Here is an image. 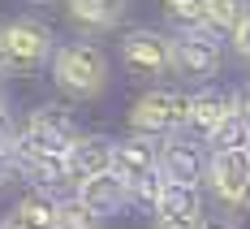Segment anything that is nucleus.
I'll return each mask as SVG.
<instances>
[{
	"label": "nucleus",
	"instance_id": "obj_1",
	"mask_svg": "<svg viewBox=\"0 0 250 229\" xmlns=\"http://www.w3.org/2000/svg\"><path fill=\"white\" fill-rule=\"evenodd\" d=\"M52 82L69 95V100H100L108 91V56L104 48L86 44V39H74V44H61L56 56H52Z\"/></svg>",
	"mask_w": 250,
	"mask_h": 229
},
{
	"label": "nucleus",
	"instance_id": "obj_2",
	"mask_svg": "<svg viewBox=\"0 0 250 229\" xmlns=\"http://www.w3.org/2000/svg\"><path fill=\"white\" fill-rule=\"evenodd\" d=\"M0 48L9 56L13 74H39L56 56V35H52V26L43 18L18 13V18H9V22L0 26Z\"/></svg>",
	"mask_w": 250,
	"mask_h": 229
},
{
	"label": "nucleus",
	"instance_id": "obj_3",
	"mask_svg": "<svg viewBox=\"0 0 250 229\" xmlns=\"http://www.w3.org/2000/svg\"><path fill=\"white\" fill-rule=\"evenodd\" d=\"M186 104H190V95H181V91L151 87V91H143V95L134 100V108H129V130L143 134V138H155V143L177 138V134L186 130Z\"/></svg>",
	"mask_w": 250,
	"mask_h": 229
},
{
	"label": "nucleus",
	"instance_id": "obj_4",
	"mask_svg": "<svg viewBox=\"0 0 250 229\" xmlns=\"http://www.w3.org/2000/svg\"><path fill=\"white\" fill-rule=\"evenodd\" d=\"M78 138V126L69 121V113L65 108H56V104H43V108H35L30 117L22 121V138L13 143V147H22V152H52V156H69Z\"/></svg>",
	"mask_w": 250,
	"mask_h": 229
},
{
	"label": "nucleus",
	"instance_id": "obj_5",
	"mask_svg": "<svg viewBox=\"0 0 250 229\" xmlns=\"http://www.w3.org/2000/svg\"><path fill=\"white\" fill-rule=\"evenodd\" d=\"M207 190L229 212H250V147L207 156Z\"/></svg>",
	"mask_w": 250,
	"mask_h": 229
},
{
	"label": "nucleus",
	"instance_id": "obj_6",
	"mask_svg": "<svg viewBox=\"0 0 250 229\" xmlns=\"http://www.w3.org/2000/svg\"><path fill=\"white\" fill-rule=\"evenodd\" d=\"M121 65L134 78H160L173 69V39L164 30H151V26H138V30H125L121 35Z\"/></svg>",
	"mask_w": 250,
	"mask_h": 229
},
{
	"label": "nucleus",
	"instance_id": "obj_7",
	"mask_svg": "<svg viewBox=\"0 0 250 229\" xmlns=\"http://www.w3.org/2000/svg\"><path fill=\"white\" fill-rule=\"evenodd\" d=\"M225 69V48L211 35H173V74L190 82H211Z\"/></svg>",
	"mask_w": 250,
	"mask_h": 229
},
{
	"label": "nucleus",
	"instance_id": "obj_8",
	"mask_svg": "<svg viewBox=\"0 0 250 229\" xmlns=\"http://www.w3.org/2000/svg\"><path fill=\"white\" fill-rule=\"evenodd\" d=\"M112 173L129 186L138 178H151L160 173V143L155 138H143V134H129L121 143H112Z\"/></svg>",
	"mask_w": 250,
	"mask_h": 229
},
{
	"label": "nucleus",
	"instance_id": "obj_9",
	"mask_svg": "<svg viewBox=\"0 0 250 229\" xmlns=\"http://www.w3.org/2000/svg\"><path fill=\"white\" fill-rule=\"evenodd\" d=\"M160 173H164V182L199 186V182H207V156H203L199 143L164 138V143H160Z\"/></svg>",
	"mask_w": 250,
	"mask_h": 229
},
{
	"label": "nucleus",
	"instance_id": "obj_10",
	"mask_svg": "<svg viewBox=\"0 0 250 229\" xmlns=\"http://www.w3.org/2000/svg\"><path fill=\"white\" fill-rule=\"evenodd\" d=\"M125 9H129V0H65V13H69L74 30H82V35H108V30H117Z\"/></svg>",
	"mask_w": 250,
	"mask_h": 229
},
{
	"label": "nucleus",
	"instance_id": "obj_11",
	"mask_svg": "<svg viewBox=\"0 0 250 229\" xmlns=\"http://www.w3.org/2000/svg\"><path fill=\"white\" fill-rule=\"evenodd\" d=\"M229 113H233V95L216 91V87H203V91H194L190 104H186V130L199 134V138H207Z\"/></svg>",
	"mask_w": 250,
	"mask_h": 229
},
{
	"label": "nucleus",
	"instance_id": "obj_12",
	"mask_svg": "<svg viewBox=\"0 0 250 229\" xmlns=\"http://www.w3.org/2000/svg\"><path fill=\"white\" fill-rule=\"evenodd\" d=\"M82 204L91 207L95 216H117L125 204H129V186H125L117 173H100V178H82L74 190Z\"/></svg>",
	"mask_w": 250,
	"mask_h": 229
},
{
	"label": "nucleus",
	"instance_id": "obj_13",
	"mask_svg": "<svg viewBox=\"0 0 250 229\" xmlns=\"http://www.w3.org/2000/svg\"><path fill=\"white\" fill-rule=\"evenodd\" d=\"M69 164H74V178H100V173H112V138H100V134H82L74 147H69Z\"/></svg>",
	"mask_w": 250,
	"mask_h": 229
},
{
	"label": "nucleus",
	"instance_id": "obj_14",
	"mask_svg": "<svg viewBox=\"0 0 250 229\" xmlns=\"http://www.w3.org/2000/svg\"><path fill=\"white\" fill-rule=\"evenodd\" d=\"M250 4L246 0H207V35L211 39H237V30L246 26Z\"/></svg>",
	"mask_w": 250,
	"mask_h": 229
},
{
	"label": "nucleus",
	"instance_id": "obj_15",
	"mask_svg": "<svg viewBox=\"0 0 250 229\" xmlns=\"http://www.w3.org/2000/svg\"><path fill=\"white\" fill-rule=\"evenodd\" d=\"M155 216H186V221H203V195H199V186L164 182V195H160V212H155Z\"/></svg>",
	"mask_w": 250,
	"mask_h": 229
},
{
	"label": "nucleus",
	"instance_id": "obj_16",
	"mask_svg": "<svg viewBox=\"0 0 250 229\" xmlns=\"http://www.w3.org/2000/svg\"><path fill=\"white\" fill-rule=\"evenodd\" d=\"M13 216L22 221L26 229H56V199H52L48 190H30V195H22L18 204H13Z\"/></svg>",
	"mask_w": 250,
	"mask_h": 229
},
{
	"label": "nucleus",
	"instance_id": "obj_17",
	"mask_svg": "<svg viewBox=\"0 0 250 229\" xmlns=\"http://www.w3.org/2000/svg\"><path fill=\"white\" fill-rule=\"evenodd\" d=\"M164 22L177 35H207V0H164Z\"/></svg>",
	"mask_w": 250,
	"mask_h": 229
},
{
	"label": "nucleus",
	"instance_id": "obj_18",
	"mask_svg": "<svg viewBox=\"0 0 250 229\" xmlns=\"http://www.w3.org/2000/svg\"><path fill=\"white\" fill-rule=\"evenodd\" d=\"M203 143H207V152H246V147H250V130L242 126L237 113H229V117L211 130Z\"/></svg>",
	"mask_w": 250,
	"mask_h": 229
},
{
	"label": "nucleus",
	"instance_id": "obj_19",
	"mask_svg": "<svg viewBox=\"0 0 250 229\" xmlns=\"http://www.w3.org/2000/svg\"><path fill=\"white\" fill-rule=\"evenodd\" d=\"M56 229H104V216H95L78 195L56 199Z\"/></svg>",
	"mask_w": 250,
	"mask_h": 229
},
{
	"label": "nucleus",
	"instance_id": "obj_20",
	"mask_svg": "<svg viewBox=\"0 0 250 229\" xmlns=\"http://www.w3.org/2000/svg\"><path fill=\"white\" fill-rule=\"evenodd\" d=\"M160 195H164V173H151V178H138L129 182V204L138 212H160Z\"/></svg>",
	"mask_w": 250,
	"mask_h": 229
},
{
	"label": "nucleus",
	"instance_id": "obj_21",
	"mask_svg": "<svg viewBox=\"0 0 250 229\" xmlns=\"http://www.w3.org/2000/svg\"><path fill=\"white\" fill-rule=\"evenodd\" d=\"M22 138V126H18V117L9 113V108H0V147H13Z\"/></svg>",
	"mask_w": 250,
	"mask_h": 229
},
{
	"label": "nucleus",
	"instance_id": "obj_22",
	"mask_svg": "<svg viewBox=\"0 0 250 229\" xmlns=\"http://www.w3.org/2000/svg\"><path fill=\"white\" fill-rule=\"evenodd\" d=\"M13 178H22V164H18V156L9 147H0V186H9Z\"/></svg>",
	"mask_w": 250,
	"mask_h": 229
},
{
	"label": "nucleus",
	"instance_id": "obj_23",
	"mask_svg": "<svg viewBox=\"0 0 250 229\" xmlns=\"http://www.w3.org/2000/svg\"><path fill=\"white\" fill-rule=\"evenodd\" d=\"M233 113H237V117H242V126L250 130V82L233 91Z\"/></svg>",
	"mask_w": 250,
	"mask_h": 229
},
{
	"label": "nucleus",
	"instance_id": "obj_24",
	"mask_svg": "<svg viewBox=\"0 0 250 229\" xmlns=\"http://www.w3.org/2000/svg\"><path fill=\"white\" fill-rule=\"evenodd\" d=\"M203 221H186V216H155L151 229H199Z\"/></svg>",
	"mask_w": 250,
	"mask_h": 229
},
{
	"label": "nucleus",
	"instance_id": "obj_25",
	"mask_svg": "<svg viewBox=\"0 0 250 229\" xmlns=\"http://www.w3.org/2000/svg\"><path fill=\"white\" fill-rule=\"evenodd\" d=\"M233 52H237V61H246V65H250V18H246V26L237 30V39H233Z\"/></svg>",
	"mask_w": 250,
	"mask_h": 229
},
{
	"label": "nucleus",
	"instance_id": "obj_26",
	"mask_svg": "<svg viewBox=\"0 0 250 229\" xmlns=\"http://www.w3.org/2000/svg\"><path fill=\"white\" fill-rule=\"evenodd\" d=\"M199 229H242L233 216H203V225Z\"/></svg>",
	"mask_w": 250,
	"mask_h": 229
},
{
	"label": "nucleus",
	"instance_id": "obj_27",
	"mask_svg": "<svg viewBox=\"0 0 250 229\" xmlns=\"http://www.w3.org/2000/svg\"><path fill=\"white\" fill-rule=\"evenodd\" d=\"M9 74H13V65H9V56H4V48H0V82H4Z\"/></svg>",
	"mask_w": 250,
	"mask_h": 229
},
{
	"label": "nucleus",
	"instance_id": "obj_28",
	"mask_svg": "<svg viewBox=\"0 0 250 229\" xmlns=\"http://www.w3.org/2000/svg\"><path fill=\"white\" fill-rule=\"evenodd\" d=\"M0 229H26V225H22V221H18V216H13V212H9V216L0 221Z\"/></svg>",
	"mask_w": 250,
	"mask_h": 229
},
{
	"label": "nucleus",
	"instance_id": "obj_29",
	"mask_svg": "<svg viewBox=\"0 0 250 229\" xmlns=\"http://www.w3.org/2000/svg\"><path fill=\"white\" fill-rule=\"evenodd\" d=\"M0 108H9V91H4V82H0Z\"/></svg>",
	"mask_w": 250,
	"mask_h": 229
},
{
	"label": "nucleus",
	"instance_id": "obj_30",
	"mask_svg": "<svg viewBox=\"0 0 250 229\" xmlns=\"http://www.w3.org/2000/svg\"><path fill=\"white\" fill-rule=\"evenodd\" d=\"M35 4H52V0H35Z\"/></svg>",
	"mask_w": 250,
	"mask_h": 229
}]
</instances>
